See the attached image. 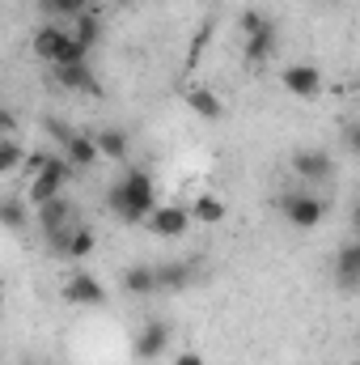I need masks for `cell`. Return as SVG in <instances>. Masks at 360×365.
<instances>
[{"label":"cell","mask_w":360,"mask_h":365,"mask_svg":"<svg viewBox=\"0 0 360 365\" xmlns=\"http://www.w3.org/2000/svg\"><path fill=\"white\" fill-rule=\"evenodd\" d=\"M34 225H38V234H55V230H64V225H81V208H77V200L64 191V195H55V200H47V204L34 208Z\"/></svg>","instance_id":"3"},{"label":"cell","mask_w":360,"mask_h":365,"mask_svg":"<svg viewBox=\"0 0 360 365\" xmlns=\"http://www.w3.org/2000/svg\"><path fill=\"white\" fill-rule=\"evenodd\" d=\"M212 43V26H199L195 34H191V51H186V64H199V56H203V47Z\"/></svg>","instance_id":"26"},{"label":"cell","mask_w":360,"mask_h":365,"mask_svg":"<svg viewBox=\"0 0 360 365\" xmlns=\"http://www.w3.org/2000/svg\"><path fill=\"white\" fill-rule=\"evenodd\" d=\"M93 247H97V234L81 221V225H77V234H73V242H68V259H90Z\"/></svg>","instance_id":"24"},{"label":"cell","mask_w":360,"mask_h":365,"mask_svg":"<svg viewBox=\"0 0 360 365\" xmlns=\"http://www.w3.org/2000/svg\"><path fill=\"white\" fill-rule=\"evenodd\" d=\"M26 158H30V153L21 149L17 136H4V140H0V175H4V179H13L17 170H26Z\"/></svg>","instance_id":"22"},{"label":"cell","mask_w":360,"mask_h":365,"mask_svg":"<svg viewBox=\"0 0 360 365\" xmlns=\"http://www.w3.org/2000/svg\"><path fill=\"white\" fill-rule=\"evenodd\" d=\"M64 158H68V162H73L77 170H90V166H97V162H102V149H97V140H93V136H85V132H77V136L68 140Z\"/></svg>","instance_id":"19"},{"label":"cell","mask_w":360,"mask_h":365,"mask_svg":"<svg viewBox=\"0 0 360 365\" xmlns=\"http://www.w3.org/2000/svg\"><path fill=\"white\" fill-rule=\"evenodd\" d=\"M55 86L60 90H68V93H90V98H97L102 93V81L93 77V68L90 64H55Z\"/></svg>","instance_id":"10"},{"label":"cell","mask_w":360,"mask_h":365,"mask_svg":"<svg viewBox=\"0 0 360 365\" xmlns=\"http://www.w3.org/2000/svg\"><path fill=\"white\" fill-rule=\"evenodd\" d=\"M352 230H356V238H360V195H356V204H352Z\"/></svg>","instance_id":"31"},{"label":"cell","mask_w":360,"mask_h":365,"mask_svg":"<svg viewBox=\"0 0 360 365\" xmlns=\"http://www.w3.org/2000/svg\"><path fill=\"white\" fill-rule=\"evenodd\" d=\"M263 21H268V13H259V9H242V17H238V26H242V38H250L255 30H263Z\"/></svg>","instance_id":"27"},{"label":"cell","mask_w":360,"mask_h":365,"mask_svg":"<svg viewBox=\"0 0 360 365\" xmlns=\"http://www.w3.org/2000/svg\"><path fill=\"white\" fill-rule=\"evenodd\" d=\"M280 86L292 93V98H305V102H309V98H318V93L327 90L322 68H318V64H305V60H301V64H288V68L280 73Z\"/></svg>","instance_id":"7"},{"label":"cell","mask_w":360,"mask_h":365,"mask_svg":"<svg viewBox=\"0 0 360 365\" xmlns=\"http://www.w3.org/2000/svg\"><path fill=\"white\" fill-rule=\"evenodd\" d=\"M186 106H191L199 119H208V123L225 119V102H221L216 93L208 90V86H191V90H186Z\"/></svg>","instance_id":"17"},{"label":"cell","mask_w":360,"mask_h":365,"mask_svg":"<svg viewBox=\"0 0 360 365\" xmlns=\"http://www.w3.org/2000/svg\"><path fill=\"white\" fill-rule=\"evenodd\" d=\"M170 365H203V353H195V349H182V353H174V361Z\"/></svg>","instance_id":"29"},{"label":"cell","mask_w":360,"mask_h":365,"mask_svg":"<svg viewBox=\"0 0 360 365\" xmlns=\"http://www.w3.org/2000/svg\"><path fill=\"white\" fill-rule=\"evenodd\" d=\"M191 217L203 221V225H221V221H225V200L212 195V191H199V195L191 200Z\"/></svg>","instance_id":"21"},{"label":"cell","mask_w":360,"mask_h":365,"mask_svg":"<svg viewBox=\"0 0 360 365\" xmlns=\"http://www.w3.org/2000/svg\"><path fill=\"white\" fill-rule=\"evenodd\" d=\"M0 128H4V136H17V119H13V110L0 115Z\"/></svg>","instance_id":"30"},{"label":"cell","mask_w":360,"mask_h":365,"mask_svg":"<svg viewBox=\"0 0 360 365\" xmlns=\"http://www.w3.org/2000/svg\"><path fill=\"white\" fill-rule=\"evenodd\" d=\"M68 34H73V38H77V43H85V47H97V43H102V13H81V17H73V21H68Z\"/></svg>","instance_id":"20"},{"label":"cell","mask_w":360,"mask_h":365,"mask_svg":"<svg viewBox=\"0 0 360 365\" xmlns=\"http://www.w3.org/2000/svg\"><path fill=\"white\" fill-rule=\"evenodd\" d=\"M0 225L9 234H21L26 225H34V204L26 195H4L0 200Z\"/></svg>","instance_id":"14"},{"label":"cell","mask_w":360,"mask_h":365,"mask_svg":"<svg viewBox=\"0 0 360 365\" xmlns=\"http://www.w3.org/2000/svg\"><path fill=\"white\" fill-rule=\"evenodd\" d=\"M51 162H55V153H51V149H34V153L26 158V182L34 179V175H43Z\"/></svg>","instance_id":"25"},{"label":"cell","mask_w":360,"mask_h":365,"mask_svg":"<svg viewBox=\"0 0 360 365\" xmlns=\"http://www.w3.org/2000/svg\"><path fill=\"white\" fill-rule=\"evenodd\" d=\"M195 225V217H191V208H182V204H157L153 208V217L144 221V230L153 234V238H182L186 230Z\"/></svg>","instance_id":"5"},{"label":"cell","mask_w":360,"mask_h":365,"mask_svg":"<svg viewBox=\"0 0 360 365\" xmlns=\"http://www.w3.org/2000/svg\"><path fill=\"white\" fill-rule=\"evenodd\" d=\"M93 0H38V17L43 21H60V26H68L73 17H81V13H90Z\"/></svg>","instance_id":"18"},{"label":"cell","mask_w":360,"mask_h":365,"mask_svg":"<svg viewBox=\"0 0 360 365\" xmlns=\"http://www.w3.org/2000/svg\"><path fill=\"white\" fill-rule=\"evenodd\" d=\"M119 284H123V293H132V297H153V293H162V289H157V268H149V264L123 268Z\"/></svg>","instance_id":"15"},{"label":"cell","mask_w":360,"mask_h":365,"mask_svg":"<svg viewBox=\"0 0 360 365\" xmlns=\"http://www.w3.org/2000/svg\"><path fill=\"white\" fill-rule=\"evenodd\" d=\"M106 297H110L106 284L90 272H73L64 280V302L68 306H106Z\"/></svg>","instance_id":"8"},{"label":"cell","mask_w":360,"mask_h":365,"mask_svg":"<svg viewBox=\"0 0 360 365\" xmlns=\"http://www.w3.org/2000/svg\"><path fill=\"white\" fill-rule=\"evenodd\" d=\"M64 38H68V26H60V21H43V26L34 30L30 47H34V56H38V60L55 64V60H60V47H64Z\"/></svg>","instance_id":"12"},{"label":"cell","mask_w":360,"mask_h":365,"mask_svg":"<svg viewBox=\"0 0 360 365\" xmlns=\"http://www.w3.org/2000/svg\"><path fill=\"white\" fill-rule=\"evenodd\" d=\"M356 90H360V77H356Z\"/></svg>","instance_id":"32"},{"label":"cell","mask_w":360,"mask_h":365,"mask_svg":"<svg viewBox=\"0 0 360 365\" xmlns=\"http://www.w3.org/2000/svg\"><path fill=\"white\" fill-rule=\"evenodd\" d=\"M275 51H280V26L268 17V21H263V30H255V34L246 38L242 56H246V64H250V68H259V64H268Z\"/></svg>","instance_id":"11"},{"label":"cell","mask_w":360,"mask_h":365,"mask_svg":"<svg viewBox=\"0 0 360 365\" xmlns=\"http://www.w3.org/2000/svg\"><path fill=\"white\" fill-rule=\"evenodd\" d=\"M288 166H292V175H297L301 182H331L335 170H339L335 158H331L327 149H297Z\"/></svg>","instance_id":"6"},{"label":"cell","mask_w":360,"mask_h":365,"mask_svg":"<svg viewBox=\"0 0 360 365\" xmlns=\"http://www.w3.org/2000/svg\"><path fill=\"white\" fill-rule=\"evenodd\" d=\"M331 276H335V284H339L344 293H356V289H360V238L344 242V247L335 251Z\"/></svg>","instance_id":"9"},{"label":"cell","mask_w":360,"mask_h":365,"mask_svg":"<svg viewBox=\"0 0 360 365\" xmlns=\"http://www.w3.org/2000/svg\"><path fill=\"white\" fill-rule=\"evenodd\" d=\"M102 204H106V212H110L119 225H144V221L153 217V208H157V182H153L149 170L127 166L119 179L106 187Z\"/></svg>","instance_id":"1"},{"label":"cell","mask_w":360,"mask_h":365,"mask_svg":"<svg viewBox=\"0 0 360 365\" xmlns=\"http://www.w3.org/2000/svg\"><path fill=\"white\" fill-rule=\"evenodd\" d=\"M344 145H348V153L360 162V119H356V123H348V132H344Z\"/></svg>","instance_id":"28"},{"label":"cell","mask_w":360,"mask_h":365,"mask_svg":"<svg viewBox=\"0 0 360 365\" xmlns=\"http://www.w3.org/2000/svg\"><path fill=\"white\" fill-rule=\"evenodd\" d=\"M93 140H97V149H102L106 162H127V153H132V136L123 128H97Z\"/></svg>","instance_id":"16"},{"label":"cell","mask_w":360,"mask_h":365,"mask_svg":"<svg viewBox=\"0 0 360 365\" xmlns=\"http://www.w3.org/2000/svg\"><path fill=\"white\" fill-rule=\"evenodd\" d=\"M170 340H174V327H170V319H149L140 331H136V361H157V357H166L170 353Z\"/></svg>","instance_id":"4"},{"label":"cell","mask_w":360,"mask_h":365,"mask_svg":"<svg viewBox=\"0 0 360 365\" xmlns=\"http://www.w3.org/2000/svg\"><path fill=\"white\" fill-rule=\"evenodd\" d=\"M43 132L55 140V149H68V140L77 136V128L68 119H60V115H43Z\"/></svg>","instance_id":"23"},{"label":"cell","mask_w":360,"mask_h":365,"mask_svg":"<svg viewBox=\"0 0 360 365\" xmlns=\"http://www.w3.org/2000/svg\"><path fill=\"white\" fill-rule=\"evenodd\" d=\"M195 284V264H186V259H166V264H157V289L162 293H182V289H191Z\"/></svg>","instance_id":"13"},{"label":"cell","mask_w":360,"mask_h":365,"mask_svg":"<svg viewBox=\"0 0 360 365\" xmlns=\"http://www.w3.org/2000/svg\"><path fill=\"white\" fill-rule=\"evenodd\" d=\"M280 212L292 230H318L327 221V200L309 187H292V191L280 195Z\"/></svg>","instance_id":"2"}]
</instances>
